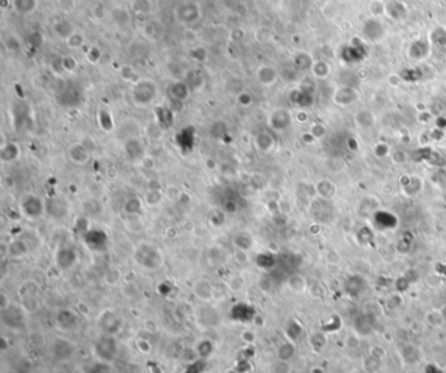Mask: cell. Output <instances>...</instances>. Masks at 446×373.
<instances>
[{"mask_svg":"<svg viewBox=\"0 0 446 373\" xmlns=\"http://www.w3.org/2000/svg\"><path fill=\"white\" fill-rule=\"evenodd\" d=\"M135 258L143 267L148 270L158 268L163 263V257L156 246L152 244H142L135 250Z\"/></svg>","mask_w":446,"mask_h":373,"instance_id":"cell-1","label":"cell"},{"mask_svg":"<svg viewBox=\"0 0 446 373\" xmlns=\"http://www.w3.org/2000/svg\"><path fill=\"white\" fill-rule=\"evenodd\" d=\"M157 95V86L149 79L139 80L134 85L133 99L138 105H148L154 100Z\"/></svg>","mask_w":446,"mask_h":373,"instance_id":"cell-2","label":"cell"},{"mask_svg":"<svg viewBox=\"0 0 446 373\" xmlns=\"http://www.w3.org/2000/svg\"><path fill=\"white\" fill-rule=\"evenodd\" d=\"M117 351H118V346L113 335H106V334H104V335L97 340V343H95V352H97L99 360L111 363V361L117 358Z\"/></svg>","mask_w":446,"mask_h":373,"instance_id":"cell-3","label":"cell"},{"mask_svg":"<svg viewBox=\"0 0 446 373\" xmlns=\"http://www.w3.org/2000/svg\"><path fill=\"white\" fill-rule=\"evenodd\" d=\"M20 208H21L22 213H24L26 217L29 219H38L40 216H42L43 210H45V204H43L42 199L40 197L34 194H28L22 198V201L20 202Z\"/></svg>","mask_w":446,"mask_h":373,"instance_id":"cell-4","label":"cell"},{"mask_svg":"<svg viewBox=\"0 0 446 373\" xmlns=\"http://www.w3.org/2000/svg\"><path fill=\"white\" fill-rule=\"evenodd\" d=\"M120 326H122V321L113 312H104L100 317V327L102 329V333L106 335H113L114 333H117Z\"/></svg>","mask_w":446,"mask_h":373,"instance_id":"cell-5","label":"cell"},{"mask_svg":"<svg viewBox=\"0 0 446 373\" xmlns=\"http://www.w3.org/2000/svg\"><path fill=\"white\" fill-rule=\"evenodd\" d=\"M124 152H126L127 158L129 160L134 161V163H142L143 159L147 156L145 154V147L139 139H129L126 143H124Z\"/></svg>","mask_w":446,"mask_h":373,"instance_id":"cell-6","label":"cell"},{"mask_svg":"<svg viewBox=\"0 0 446 373\" xmlns=\"http://www.w3.org/2000/svg\"><path fill=\"white\" fill-rule=\"evenodd\" d=\"M193 292H194V295L198 297V299L207 302L209 301V300H212L215 290H213L212 284L209 283L208 281H206V279H199V281L195 282L194 287H193Z\"/></svg>","mask_w":446,"mask_h":373,"instance_id":"cell-7","label":"cell"},{"mask_svg":"<svg viewBox=\"0 0 446 373\" xmlns=\"http://www.w3.org/2000/svg\"><path fill=\"white\" fill-rule=\"evenodd\" d=\"M177 145L179 148L183 149V151L191 152L194 148L195 143V131L193 127H186L183 129L179 134H177L176 136Z\"/></svg>","mask_w":446,"mask_h":373,"instance_id":"cell-8","label":"cell"},{"mask_svg":"<svg viewBox=\"0 0 446 373\" xmlns=\"http://www.w3.org/2000/svg\"><path fill=\"white\" fill-rule=\"evenodd\" d=\"M20 153H21V151H20L19 144H16L13 142L3 143L2 147H0V160L4 164L16 161L19 159Z\"/></svg>","mask_w":446,"mask_h":373,"instance_id":"cell-9","label":"cell"},{"mask_svg":"<svg viewBox=\"0 0 446 373\" xmlns=\"http://www.w3.org/2000/svg\"><path fill=\"white\" fill-rule=\"evenodd\" d=\"M75 262H76V253H75V249H72V247L63 246L56 254V263L63 270L72 267Z\"/></svg>","mask_w":446,"mask_h":373,"instance_id":"cell-10","label":"cell"},{"mask_svg":"<svg viewBox=\"0 0 446 373\" xmlns=\"http://www.w3.org/2000/svg\"><path fill=\"white\" fill-rule=\"evenodd\" d=\"M29 252H30V249H29L28 242L22 240V238H16V240L11 241L10 245H8V256L13 259L22 258Z\"/></svg>","mask_w":446,"mask_h":373,"instance_id":"cell-11","label":"cell"},{"mask_svg":"<svg viewBox=\"0 0 446 373\" xmlns=\"http://www.w3.org/2000/svg\"><path fill=\"white\" fill-rule=\"evenodd\" d=\"M290 123H291V115L288 111L276 110L271 114L270 126L272 127V129L277 130V131L285 130L286 127L290 126Z\"/></svg>","mask_w":446,"mask_h":373,"instance_id":"cell-12","label":"cell"},{"mask_svg":"<svg viewBox=\"0 0 446 373\" xmlns=\"http://www.w3.org/2000/svg\"><path fill=\"white\" fill-rule=\"evenodd\" d=\"M68 153H70V159L77 165L86 164L90 159V152L85 148L84 144H74L70 148Z\"/></svg>","mask_w":446,"mask_h":373,"instance_id":"cell-13","label":"cell"},{"mask_svg":"<svg viewBox=\"0 0 446 373\" xmlns=\"http://www.w3.org/2000/svg\"><path fill=\"white\" fill-rule=\"evenodd\" d=\"M20 306H21V310L26 315H34L36 312H38L41 304L38 297L34 293H24L21 296Z\"/></svg>","mask_w":446,"mask_h":373,"instance_id":"cell-14","label":"cell"},{"mask_svg":"<svg viewBox=\"0 0 446 373\" xmlns=\"http://www.w3.org/2000/svg\"><path fill=\"white\" fill-rule=\"evenodd\" d=\"M257 77H258V81L262 85H271V84H274L275 80H276L277 72L271 66H262V67H259L258 71H257Z\"/></svg>","mask_w":446,"mask_h":373,"instance_id":"cell-15","label":"cell"},{"mask_svg":"<svg viewBox=\"0 0 446 373\" xmlns=\"http://www.w3.org/2000/svg\"><path fill=\"white\" fill-rule=\"evenodd\" d=\"M56 322L65 330H71L72 327H75V325H76V315L70 309H63V310L59 312Z\"/></svg>","mask_w":446,"mask_h":373,"instance_id":"cell-16","label":"cell"},{"mask_svg":"<svg viewBox=\"0 0 446 373\" xmlns=\"http://www.w3.org/2000/svg\"><path fill=\"white\" fill-rule=\"evenodd\" d=\"M286 286L295 293H302L308 287V282L301 274H292L286 279Z\"/></svg>","mask_w":446,"mask_h":373,"instance_id":"cell-17","label":"cell"},{"mask_svg":"<svg viewBox=\"0 0 446 373\" xmlns=\"http://www.w3.org/2000/svg\"><path fill=\"white\" fill-rule=\"evenodd\" d=\"M275 140L270 133L267 131H262L256 136V145L257 148L262 152H268L274 148Z\"/></svg>","mask_w":446,"mask_h":373,"instance_id":"cell-18","label":"cell"},{"mask_svg":"<svg viewBox=\"0 0 446 373\" xmlns=\"http://www.w3.org/2000/svg\"><path fill=\"white\" fill-rule=\"evenodd\" d=\"M402 359L404 360V363L412 365L420 361V351H419L418 347L412 345H406L402 347Z\"/></svg>","mask_w":446,"mask_h":373,"instance_id":"cell-19","label":"cell"},{"mask_svg":"<svg viewBox=\"0 0 446 373\" xmlns=\"http://www.w3.org/2000/svg\"><path fill=\"white\" fill-rule=\"evenodd\" d=\"M85 238H86V244L88 245H92L94 244L93 246L95 249H99L100 246H104L106 244V233L100 229H94V231H88L85 233Z\"/></svg>","mask_w":446,"mask_h":373,"instance_id":"cell-20","label":"cell"},{"mask_svg":"<svg viewBox=\"0 0 446 373\" xmlns=\"http://www.w3.org/2000/svg\"><path fill=\"white\" fill-rule=\"evenodd\" d=\"M156 117L158 119V126L161 129H169L173 126L174 118H173V113L170 109L158 108L156 110Z\"/></svg>","mask_w":446,"mask_h":373,"instance_id":"cell-21","label":"cell"},{"mask_svg":"<svg viewBox=\"0 0 446 373\" xmlns=\"http://www.w3.org/2000/svg\"><path fill=\"white\" fill-rule=\"evenodd\" d=\"M364 34H365L366 38H369L372 40V33H373V40H378L381 37V34L384 33L381 28V24L378 21H375V20H369V21H366L364 24V29H363Z\"/></svg>","mask_w":446,"mask_h":373,"instance_id":"cell-22","label":"cell"},{"mask_svg":"<svg viewBox=\"0 0 446 373\" xmlns=\"http://www.w3.org/2000/svg\"><path fill=\"white\" fill-rule=\"evenodd\" d=\"M295 355H296V347L292 342H285L283 343V345H280V347L277 349L276 352L277 359L286 361L292 360Z\"/></svg>","mask_w":446,"mask_h":373,"instance_id":"cell-23","label":"cell"},{"mask_svg":"<svg viewBox=\"0 0 446 373\" xmlns=\"http://www.w3.org/2000/svg\"><path fill=\"white\" fill-rule=\"evenodd\" d=\"M124 212L129 215H139L143 211V202L138 197L129 198L123 204Z\"/></svg>","mask_w":446,"mask_h":373,"instance_id":"cell-24","label":"cell"},{"mask_svg":"<svg viewBox=\"0 0 446 373\" xmlns=\"http://www.w3.org/2000/svg\"><path fill=\"white\" fill-rule=\"evenodd\" d=\"M172 96L176 101H185L190 96V90H188V84L185 83H176L172 86Z\"/></svg>","mask_w":446,"mask_h":373,"instance_id":"cell-25","label":"cell"},{"mask_svg":"<svg viewBox=\"0 0 446 373\" xmlns=\"http://www.w3.org/2000/svg\"><path fill=\"white\" fill-rule=\"evenodd\" d=\"M382 367V360H378V359L372 358L369 355H366L365 358L363 360V368L364 370L369 373H374L377 370H379V368Z\"/></svg>","mask_w":446,"mask_h":373,"instance_id":"cell-26","label":"cell"},{"mask_svg":"<svg viewBox=\"0 0 446 373\" xmlns=\"http://www.w3.org/2000/svg\"><path fill=\"white\" fill-rule=\"evenodd\" d=\"M271 372L272 373H292L293 367H292V364H291V361L280 360V359H277V360L274 363V365H272V368H271Z\"/></svg>","mask_w":446,"mask_h":373,"instance_id":"cell-27","label":"cell"},{"mask_svg":"<svg viewBox=\"0 0 446 373\" xmlns=\"http://www.w3.org/2000/svg\"><path fill=\"white\" fill-rule=\"evenodd\" d=\"M427 321H428V324L432 325V326H434V327H440V326H442L443 324H446V321H445V318H443L442 313L438 310H433V312H431V313H428Z\"/></svg>","mask_w":446,"mask_h":373,"instance_id":"cell-28","label":"cell"},{"mask_svg":"<svg viewBox=\"0 0 446 373\" xmlns=\"http://www.w3.org/2000/svg\"><path fill=\"white\" fill-rule=\"evenodd\" d=\"M88 373H114L113 372V368H111L110 363L108 361L97 360L92 367H90L89 372Z\"/></svg>","mask_w":446,"mask_h":373,"instance_id":"cell-29","label":"cell"},{"mask_svg":"<svg viewBox=\"0 0 446 373\" xmlns=\"http://www.w3.org/2000/svg\"><path fill=\"white\" fill-rule=\"evenodd\" d=\"M161 201H163V194L160 190H148V193L145 194V203L148 206H157V204H160Z\"/></svg>","mask_w":446,"mask_h":373,"instance_id":"cell-30","label":"cell"},{"mask_svg":"<svg viewBox=\"0 0 446 373\" xmlns=\"http://www.w3.org/2000/svg\"><path fill=\"white\" fill-rule=\"evenodd\" d=\"M234 245H236L237 249L245 250V252H246V250H249L250 246L252 245V240L249 237V236L242 233V235H238L237 237L234 238Z\"/></svg>","mask_w":446,"mask_h":373,"instance_id":"cell-31","label":"cell"},{"mask_svg":"<svg viewBox=\"0 0 446 373\" xmlns=\"http://www.w3.org/2000/svg\"><path fill=\"white\" fill-rule=\"evenodd\" d=\"M120 276H122V275H120L119 270L115 267H113L106 271L104 281H105V283L108 284V286H114V284H117L118 282H119Z\"/></svg>","mask_w":446,"mask_h":373,"instance_id":"cell-32","label":"cell"},{"mask_svg":"<svg viewBox=\"0 0 446 373\" xmlns=\"http://www.w3.org/2000/svg\"><path fill=\"white\" fill-rule=\"evenodd\" d=\"M16 10L21 13H28L34 10L36 2L34 0H15Z\"/></svg>","mask_w":446,"mask_h":373,"instance_id":"cell-33","label":"cell"},{"mask_svg":"<svg viewBox=\"0 0 446 373\" xmlns=\"http://www.w3.org/2000/svg\"><path fill=\"white\" fill-rule=\"evenodd\" d=\"M368 355L372 356V358L378 359V360H384L385 356H386V351H385V349L384 347H381V346H373V347H370L369 349Z\"/></svg>","mask_w":446,"mask_h":373,"instance_id":"cell-34","label":"cell"},{"mask_svg":"<svg viewBox=\"0 0 446 373\" xmlns=\"http://www.w3.org/2000/svg\"><path fill=\"white\" fill-rule=\"evenodd\" d=\"M67 42H68V45H70V47H74V49H79V47L83 46L84 38H83V36H81V34L74 33L71 36V37L68 38Z\"/></svg>","mask_w":446,"mask_h":373,"instance_id":"cell-35","label":"cell"},{"mask_svg":"<svg viewBox=\"0 0 446 373\" xmlns=\"http://www.w3.org/2000/svg\"><path fill=\"white\" fill-rule=\"evenodd\" d=\"M62 66H63V68H65L66 71H68V72L75 71V68L77 67L76 59L72 58V56H65V58H63V60H62Z\"/></svg>","mask_w":446,"mask_h":373,"instance_id":"cell-36","label":"cell"},{"mask_svg":"<svg viewBox=\"0 0 446 373\" xmlns=\"http://www.w3.org/2000/svg\"><path fill=\"white\" fill-rule=\"evenodd\" d=\"M228 284H229V288H231L232 291H236V292H237V291L242 290L243 279L241 276H232L231 279H229Z\"/></svg>","mask_w":446,"mask_h":373,"instance_id":"cell-37","label":"cell"},{"mask_svg":"<svg viewBox=\"0 0 446 373\" xmlns=\"http://www.w3.org/2000/svg\"><path fill=\"white\" fill-rule=\"evenodd\" d=\"M166 197L169 198L170 201H177V199H179V197H182V194L178 190V188L169 186V188L166 189Z\"/></svg>","mask_w":446,"mask_h":373,"instance_id":"cell-38","label":"cell"},{"mask_svg":"<svg viewBox=\"0 0 446 373\" xmlns=\"http://www.w3.org/2000/svg\"><path fill=\"white\" fill-rule=\"evenodd\" d=\"M10 308H11L10 297H8V295H7L4 291H2V292H0V309H2V310H7V309Z\"/></svg>","mask_w":446,"mask_h":373,"instance_id":"cell-39","label":"cell"},{"mask_svg":"<svg viewBox=\"0 0 446 373\" xmlns=\"http://www.w3.org/2000/svg\"><path fill=\"white\" fill-rule=\"evenodd\" d=\"M360 345V339H359V336L357 335H348L347 339H345V346H347L348 349L355 350L359 347Z\"/></svg>","mask_w":446,"mask_h":373,"instance_id":"cell-40","label":"cell"},{"mask_svg":"<svg viewBox=\"0 0 446 373\" xmlns=\"http://www.w3.org/2000/svg\"><path fill=\"white\" fill-rule=\"evenodd\" d=\"M224 211H225V212L231 213V215H233V213H237L238 212V204H237V202L227 201V203L224 204Z\"/></svg>","mask_w":446,"mask_h":373,"instance_id":"cell-41","label":"cell"},{"mask_svg":"<svg viewBox=\"0 0 446 373\" xmlns=\"http://www.w3.org/2000/svg\"><path fill=\"white\" fill-rule=\"evenodd\" d=\"M241 339H242L245 343H252L256 340V335H254L252 331L245 330L242 334H241Z\"/></svg>","mask_w":446,"mask_h":373,"instance_id":"cell-42","label":"cell"},{"mask_svg":"<svg viewBox=\"0 0 446 373\" xmlns=\"http://www.w3.org/2000/svg\"><path fill=\"white\" fill-rule=\"evenodd\" d=\"M238 101H240L241 105H243V106H246V105H249V104H251V99H250V96H247L246 93L241 95V96L238 97Z\"/></svg>","mask_w":446,"mask_h":373,"instance_id":"cell-43","label":"cell"},{"mask_svg":"<svg viewBox=\"0 0 446 373\" xmlns=\"http://www.w3.org/2000/svg\"><path fill=\"white\" fill-rule=\"evenodd\" d=\"M309 373H327L326 368L322 367V365H313V367L309 369Z\"/></svg>","mask_w":446,"mask_h":373,"instance_id":"cell-44","label":"cell"},{"mask_svg":"<svg viewBox=\"0 0 446 373\" xmlns=\"http://www.w3.org/2000/svg\"><path fill=\"white\" fill-rule=\"evenodd\" d=\"M441 313H442L443 318H445V321H446V306H443V309H442V310H441Z\"/></svg>","mask_w":446,"mask_h":373,"instance_id":"cell-45","label":"cell"}]
</instances>
